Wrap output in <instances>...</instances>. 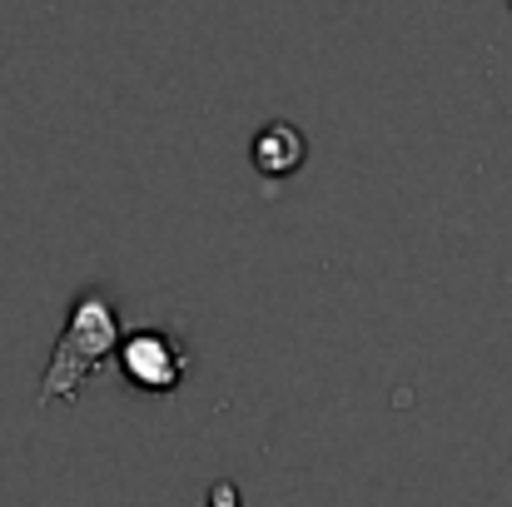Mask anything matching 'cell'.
I'll return each mask as SVG.
<instances>
[{
  "mask_svg": "<svg viewBox=\"0 0 512 507\" xmlns=\"http://www.w3.org/2000/svg\"><path fill=\"white\" fill-rule=\"evenodd\" d=\"M120 363H125V373H130L135 388H145V393H170L174 383L184 378V343L174 334L145 329V334H130L120 343Z\"/></svg>",
  "mask_w": 512,
  "mask_h": 507,
  "instance_id": "cell-1",
  "label": "cell"
},
{
  "mask_svg": "<svg viewBox=\"0 0 512 507\" xmlns=\"http://www.w3.org/2000/svg\"><path fill=\"white\" fill-rule=\"evenodd\" d=\"M254 165L264 169L269 179H284L304 165V135L289 130V125H269L259 140H254Z\"/></svg>",
  "mask_w": 512,
  "mask_h": 507,
  "instance_id": "cell-2",
  "label": "cell"
},
{
  "mask_svg": "<svg viewBox=\"0 0 512 507\" xmlns=\"http://www.w3.org/2000/svg\"><path fill=\"white\" fill-rule=\"evenodd\" d=\"M209 507H239V498H234V483H219L214 488V503Z\"/></svg>",
  "mask_w": 512,
  "mask_h": 507,
  "instance_id": "cell-3",
  "label": "cell"
}]
</instances>
